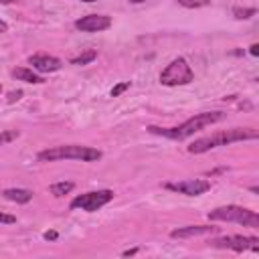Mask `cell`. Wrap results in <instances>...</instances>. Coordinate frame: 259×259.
Masks as SVG:
<instances>
[{"instance_id":"1","label":"cell","mask_w":259,"mask_h":259,"mask_svg":"<svg viewBox=\"0 0 259 259\" xmlns=\"http://www.w3.org/2000/svg\"><path fill=\"white\" fill-rule=\"evenodd\" d=\"M223 117H225L223 111H202V113L192 115L190 119H186L184 123H180V125H176V127H156V125H150L148 130H150L152 134L162 136V138L178 140V142H180V140H186V138H190L192 134L204 130L206 125H212V123L221 121Z\"/></svg>"},{"instance_id":"2","label":"cell","mask_w":259,"mask_h":259,"mask_svg":"<svg viewBox=\"0 0 259 259\" xmlns=\"http://www.w3.org/2000/svg\"><path fill=\"white\" fill-rule=\"evenodd\" d=\"M243 140H257V130H251V127L223 130V132H217V134H210V136L194 140L188 146V152L190 154H204V152H208L212 148L227 146V144H233V142H243Z\"/></svg>"},{"instance_id":"3","label":"cell","mask_w":259,"mask_h":259,"mask_svg":"<svg viewBox=\"0 0 259 259\" xmlns=\"http://www.w3.org/2000/svg\"><path fill=\"white\" fill-rule=\"evenodd\" d=\"M101 158V152L91 146H79V144H67V146H55L38 152L40 162H57V160H81V162H95Z\"/></svg>"},{"instance_id":"4","label":"cell","mask_w":259,"mask_h":259,"mask_svg":"<svg viewBox=\"0 0 259 259\" xmlns=\"http://www.w3.org/2000/svg\"><path fill=\"white\" fill-rule=\"evenodd\" d=\"M210 221H227V223H239L243 227H251L257 229L259 227V214L255 210L237 206V204H227V206H219L214 210L208 212Z\"/></svg>"},{"instance_id":"5","label":"cell","mask_w":259,"mask_h":259,"mask_svg":"<svg viewBox=\"0 0 259 259\" xmlns=\"http://www.w3.org/2000/svg\"><path fill=\"white\" fill-rule=\"evenodd\" d=\"M194 79V71L186 63V59L176 57L166 65V69L160 73V83L166 87H176V85H186Z\"/></svg>"},{"instance_id":"6","label":"cell","mask_w":259,"mask_h":259,"mask_svg":"<svg viewBox=\"0 0 259 259\" xmlns=\"http://www.w3.org/2000/svg\"><path fill=\"white\" fill-rule=\"evenodd\" d=\"M111 198H113V192L107 190V188L105 190H91V192H85V194H77L71 200V208H81V210L93 212V210L101 208L103 204H107Z\"/></svg>"},{"instance_id":"7","label":"cell","mask_w":259,"mask_h":259,"mask_svg":"<svg viewBox=\"0 0 259 259\" xmlns=\"http://www.w3.org/2000/svg\"><path fill=\"white\" fill-rule=\"evenodd\" d=\"M210 245L217 249H233L237 253H241L245 249L259 251V239L257 237H243V235H231V237L214 239V241H210Z\"/></svg>"},{"instance_id":"8","label":"cell","mask_w":259,"mask_h":259,"mask_svg":"<svg viewBox=\"0 0 259 259\" xmlns=\"http://www.w3.org/2000/svg\"><path fill=\"white\" fill-rule=\"evenodd\" d=\"M168 190L172 192H180V194H186V196H198V194H204L208 188H210V182L204 180V178H188V180H178V182H168L166 184Z\"/></svg>"},{"instance_id":"9","label":"cell","mask_w":259,"mask_h":259,"mask_svg":"<svg viewBox=\"0 0 259 259\" xmlns=\"http://www.w3.org/2000/svg\"><path fill=\"white\" fill-rule=\"evenodd\" d=\"M111 26V18L105 14H87L75 20V28L81 32H99Z\"/></svg>"},{"instance_id":"10","label":"cell","mask_w":259,"mask_h":259,"mask_svg":"<svg viewBox=\"0 0 259 259\" xmlns=\"http://www.w3.org/2000/svg\"><path fill=\"white\" fill-rule=\"evenodd\" d=\"M28 63H30L32 69L38 71V73H55V71H59V69L63 67V63H61L57 57H53V55H45V53L32 55V57L28 59Z\"/></svg>"},{"instance_id":"11","label":"cell","mask_w":259,"mask_h":259,"mask_svg":"<svg viewBox=\"0 0 259 259\" xmlns=\"http://www.w3.org/2000/svg\"><path fill=\"white\" fill-rule=\"evenodd\" d=\"M219 227L212 225H188V227H180L174 229L170 233L172 239H188V237H198V235H208V233H217Z\"/></svg>"},{"instance_id":"12","label":"cell","mask_w":259,"mask_h":259,"mask_svg":"<svg viewBox=\"0 0 259 259\" xmlns=\"http://www.w3.org/2000/svg\"><path fill=\"white\" fill-rule=\"evenodd\" d=\"M2 196L6 200H12V202H18V204H24L32 198V190H26V188H6L2 192Z\"/></svg>"},{"instance_id":"13","label":"cell","mask_w":259,"mask_h":259,"mask_svg":"<svg viewBox=\"0 0 259 259\" xmlns=\"http://www.w3.org/2000/svg\"><path fill=\"white\" fill-rule=\"evenodd\" d=\"M12 75L18 79V81H24V83H45V79L40 77V75H36L34 71H30V69H26V67H16V69H12Z\"/></svg>"},{"instance_id":"14","label":"cell","mask_w":259,"mask_h":259,"mask_svg":"<svg viewBox=\"0 0 259 259\" xmlns=\"http://www.w3.org/2000/svg\"><path fill=\"white\" fill-rule=\"evenodd\" d=\"M95 59H97V51L87 49L85 53H81V55L73 57V59H71V65H89V63H91V61H95Z\"/></svg>"},{"instance_id":"15","label":"cell","mask_w":259,"mask_h":259,"mask_svg":"<svg viewBox=\"0 0 259 259\" xmlns=\"http://www.w3.org/2000/svg\"><path fill=\"white\" fill-rule=\"evenodd\" d=\"M75 188V184L73 182H55V184H51V194L53 196H65V194H69L71 190Z\"/></svg>"},{"instance_id":"16","label":"cell","mask_w":259,"mask_h":259,"mask_svg":"<svg viewBox=\"0 0 259 259\" xmlns=\"http://www.w3.org/2000/svg\"><path fill=\"white\" fill-rule=\"evenodd\" d=\"M257 10L255 8H241V6H235L233 8V14L239 18V20H245V18H251L253 14H255Z\"/></svg>"},{"instance_id":"17","label":"cell","mask_w":259,"mask_h":259,"mask_svg":"<svg viewBox=\"0 0 259 259\" xmlns=\"http://www.w3.org/2000/svg\"><path fill=\"white\" fill-rule=\"evenodd\" d=\"M20 136V132L18 130H6V132H2L0 134V146H4V144H10L12 140H16Z\"/></svg>"},{"instance_id":"18","label":"cell","mask_w":259,"mask_h":259,"mask_svg":"<svg viewBox=\"0 0 259 259\" xmlns=\"http://www.w3.org/2000/svg\"><path fill=\"white\" fill-rule=\"evenodd\" d=\"M178 4H182L186 8H202V6H208L210 0H178Z\"/></svg>"},{"instance_id":"19","label":"cell","mask_w":259,"mask_h":259,"mask_svg":"<svg viewBox=\"0 0 259 259\" xmlns=\"http://www.w3.org/2000/svg\"><path fill=\"white\" fill-rule=\"evenodd\" d=\"M125 89H130V81H123V83H117L113 89H111V97H117V95H121Z\"/></svg>"},{"instance_id":"20","label":"cell","mask_w":259,"mask_h":259,"mask_svg":"<svg viewBox=\"0 0 259 259\" xmlns=\"http://www.w3.org/2000/svg\"><path fill=\"white\" fill-rule=\"evenodd\" d=\"M0 223H6V225H10V223H16V217H12V214H6V212H0Z\"/></svg>"},{"instance_id":"21","label":"cell","mask_w":259,"mask_h":259,"mask_svg":"<svg viewBox=\"0 0 259 259\" xmlns=\"http://www.w3.org/2000/svg\"><path fill=\"white\" fill-rule=\"evenodd\" d=\"M20 97H22V91H10V93H8V101H10V103L18 101Z\"/></svg>"},{"instance_id":"22","label":"cell","mask_w":259,"mask_h":259,"mask_svg":"<svg viewBox=\"0 0 259 259\" xmlns=\"http://www.w3.org/2000/svg\"><path fill=\"white\" fill-rule=\"evenodd\" d=\"M45 239H47V241H55V239H57V231H47V233H45Z\"/></svg>"},{"instance_id":"23","label":"cell","mask_w":259,"mask_h":259,"mask_svg":"<svg viewBox=\"0 0 259 259\" xmlns=\"http://www.w3.org/2000/svg\"><path fill=\"white\" fill-rule=\"evenodd\" d=\"M249 53H251L253 57H257V55H259V45H257V42H255V45H251V47H249Z\"/></svg>"},{"instance_id":"24","label":"cell","mask_w":259,"mask_h":259,"mask_svg":"<svg viewBox=\"0 0 259 259\" xmlns=\"http://www.w3.org/2000/svg\"><path fill=\"white\" fill-rule=\"evenodd\" d=\"M6 30H8V24L4 20H0V32H6Z\"/></svg>"},{"instance_id":"25","label":"cell","mask_w":259,"mask_h":259,"mask_svg":"<svg viewBox=\"0 0 259 259\" xmlns=\"http://www.w3.org/2000/svg\"><path fill=\"white\" fill-rule=\"evenodd\" d=\"M134 253H138V249H130V251H123V257H127V255H134Z\"/></svg>"},{"instance_id":"26","label":"cell","mask_w":259,"mask_h":259,"mask_svg":"<svg viewBox=\"0 0 259 259\" xmlns=\"http://www.w3.org/2000/svg\"><path fill=\"white\" fill-rule=\"evenodd\" d=\"M14 0H0V4H12Z\"/></svg>"},{"instance_id":"27","label":"cell","mask_w":259,"mask_h":259,"mask_svg":"<svg viewBox=\"0 0 259 259\" xmlns=\"http://www.w3.org/2000/svg\"><path fill=\"white\" fill-rule=\"evenodd\" d=\"M130 2H134V4H140V2H146V0H130Z\"/></svg>"},{"instance_id":"28","label":"cell","mask_w":259,"mask_h":259,"mask_svg":"<svg viewBox=\"0 0 259 259\" xmlns=\"http://www.w3.org/2000/svg\"><path fill=\"white\" fill-rule=\"evenodd\" d=\"M83 2H97V0H83Z\"/></svg>"},{"instance_id":"29","label":"cell","mask_w":259,"mask_h":259,"mask_svg":"<svg viewBox=\"0 0 259 259\" xmlns=\"http://www.w3.org/2000/svg\"><path fill=\"white\" fill-rule=\"evenodd\" d=\"M0 91H2V85H0Z\"/></svg>"}]
</instances>
